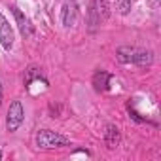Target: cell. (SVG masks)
<instances>
[{
  "label": "cell",
  "mask_w": 161,
  "mask_h": 161,
  "mask_svg": "<svg viewBox=\"0 0 161 161\" xmlns=\"http://www.w3.org/2000/svg\"><path fill=\"white\" fill-rule=\"evenodd\" d=\"M14 40H15V34H14L12 25L8 23V19L2 14H0V44H2V47L6 51H10L12 46H14Z\"/></svg>",
  "instance_id": "5"
},
{
  "label": "cell",
  "mask_w": 161,
  "mask_h": 161,
  "mask_svg": "<svg viewBox=\"0 0 161 161\" xmlns=\"http://www.w3.org/2000/svg\"><path fill=\"white\" fill-rule=\"evenodd\" d=\"M63 25L64 27H74L78 21V4L74 0H66L64 6H63V14H61Z\"/></svg>",
  "instance_id": "6"
},
{
  "label": "cell",
  "mask_w": 161,
  "mask_h": 161,
  "mask_svg": "<svg viewBox=\"0 0 161 161\" xmlns=\"http://www.w3.org/2000/svg\"><path fill=\"white\" fill-rule=\"evenodd\" d=\"M12 14H14V17H15V21H17V27H19V31H21V34L25 36V38H29L31 34H32V25H31V21H29V17L27 15H23V12L19 10V8H12Z\"/></svg>",
  "instance_id": "7"
},
{
  "label": "cell",
  "mask_w": 161,
  "mask_h": 161,
  "mask_svg": "<svg viewBox=\"0 0 161 161\" xmlns=\"http://www.w3.org/2000/svg\"><path fill=\"white\" fill-rule=\"evenodd\" d=\"M0 159H2V152H0Z\"/></svg>",
  "instance_id": "13"
},
{
  "label": "cell",
  "mask_w": 161,
  "mask_h": 161,
  "mask_svg": "<svg viewBox=\"0 0 161 161\" xmlns=\"http://www.w3.org/2000/svg\"><path fill=\"white\" fill-rule=\"evenodd\" d=\"M0 104H2V84H0Z\"/></svg>",
  "instance_id": "12"
},
{
  "label": "cell",
  "mask_w": 161,
  "mask_h": 161,
  "mask_svg": "<svg viewBox=\"0 0 161 161\" xmlns=\"http://www.w3.org/2000/svg\"><path fill=\"white\" fill-rule=\"evenodd\" d=\"M114 4L118 8V12L121 15H127L131 12V6H133V0H114Z\"/></svg>",
  "instance_id": "10"
},
{
  "label": "cell",
  "mask_w": 161,
  "mask_h": 161,
  "mask_svg": "<svg viewBox=\"0 0 161 161\" xmlns=\"http://www.w3.org/2000/svg\"><path fill=\"white\" fill-rule=\"evenodd\" d=\"M34 78H42V72L38 70V68H34V66H31L29 70H27V78H25V86H31V82H32V80Z\"/></svg>",
  "instance_id": "11"
},
{
  "label": "cell",
  "mask_w": 161,
  "mask_h": 161,
  "mask_svg": "<svg viewBox=\"0 0 161 161\" xmlns=\"http://www.w3.org/2000/svg\"><path fill=\"white\" fill-rule=\"evenodd\" d=\"M104 142L108 148H116L119 144V131L116 125H106V131H104Z\"/></svg>",
  "instance_id": "8"
},
{
  "label": "cell",
  "mask_w": 161,
  "mask_h": 161,
  "mask_svg": "<svg viewBox=\"0 0 161 161\" xmlns=\"http://www.w3.org/2000/svg\"><path fill=\"white\" fill-rule=\"evenodd\" d=\"M108 82H110V74L108 72H104V70L95 72V76H93V86H95L97 91H104L108 87Z\"/></svg>",
  "instance_id": "9"
},
{
  "label": "cell",
  "mask_w": 161,
  "mask_h": 161,
  "mask_svg": "<svg viewBox=\"0 0 161 161\" xmlns=\"http://www.w3.org/2000/svg\"><path fill=\"white\" fill-rule=\"evenodd\" d=\"M116 57L123 64H136V66H150L153 63V53L150 49H140V47H131V46H121L116 51Z\"/></svg>",
  "instance_id": "1"
},
{
  "label": "cell",
  "mask_w": 161,
  "mask_h": 161,
  "mask_svg": "<svg viewBox=\"0 0 161 161\" xmlns=\"http://www.w3.org/2000/svg\"><path fill=\"white\" fill-rule=\"evenodd\" d=\"M87 17H89L91 29H97L103 21H106V17H108V6H106L104 0H91Z\"/></svg>",
  "instance_id": "4"
},
{
  "label": "cell",
  "mask_w": 161,
  "mask_h": 161,
  "mask_svg": "<svg viewBox=\"0 0 161 161\" xmlns=\"http://www.w3.org/2000/svg\"><path fill=\"white\" fill-rule=\"evenodd\" d=\"M23 121H25V108H23L21 101H12L10 108H8V116H6V129L10 133H14L21 127Z\"/></svg>",
  "instance_id": "3"
},
{
  "label": "cell",
  "mask_w": 161,
  "mask_h": 161,
  "mask_svg": "<svg viewBox=\"0 0 161 161\" xmlns=\"http://www.w3.org/2000/svg\"><path fill=\"white\" fill-rule=\"evenodd\" d=\"M36 146L42 150H53V148L70 146V140L66 136H63L61 133H55L51 129H42L36 133Z\"/></svg>",
  "instance_id": "2"
}]
</instances>
